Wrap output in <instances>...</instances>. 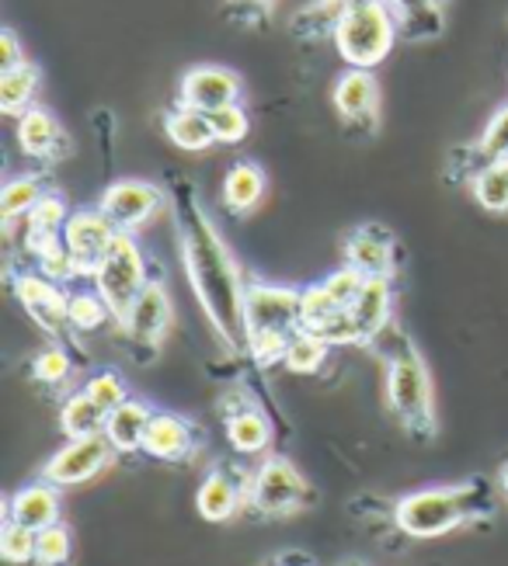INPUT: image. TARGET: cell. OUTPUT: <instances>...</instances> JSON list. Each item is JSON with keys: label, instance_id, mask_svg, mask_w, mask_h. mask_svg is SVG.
Instances as JSON below:
<instances>
[{"label": "cell", "instance_id": "52a82bcc", "mask_svg": "<svg viewBox=\"0 0 508 566\" xmlns=\"http://www.w3.org/2000/svg\"><path fill=\"white\" fill-rule=\"evenodd\" d=\"M245 327L248 340L265 334L293 337L300 327V289L293 285H272V282H251L245 300Z\"/></svg>", "mask_w": 508, "mask_h": 566}, {"label": "cell", "instance_id": "4316f807", "mask_svg": "<svg viewBox=\"0 0 508 566\" xmlns=\"http://www.w3.org/2000/svg\"><path fill=\"white\" fill-rule=\"evenodd\" d=\"M105 421H108V410H102L94 403L87 392H74L66 397L60 407V431L66 438H91V434H105Z\"/></svg>", "mask_w": 508, "mask_h": 566}, {"label": "cell", "instance_id": "30bf717a", "mask_svg": "<svg viewBox=\"0 0 508 566\" xmlns=\"http://www.w3.org/2000/svg\"><path fill=\"white\" fill-rule=\"evenodd\" d=\"M240 77L227 66H212V63H203V66H191L185 77H182V87H178V105L185 108H199V112H216L224 105H234L240 102Z\"/></svg>", "mask_w": 508, "mask_h": 566}, {"label": "cell", "instance_id": "8992f818", "mask_svg": "<svg viewBox=\"0 0 508 566\" xmlns=\"http://www.w3.org/2000/svg\"><path fill=\"white\" fill-rule=\"evenodd\" d=\"M310 486L300 476V470L282 455H269L258 470L251 473L248 486V504L258 514H269V518H282V514H293L307 504Z\"/></svg>", "mask_w": 508, "mask_h": 566}, {"label": "cell", "instance_id": "4dcf8cb0", "mask_svg": "<svg viewBox=\"0 0 508 566\" xmlns=\"http://www.w3.org/2000/svg\"><path fill=\"white\" fill-rule=\"evenodd\" d=\"M66 319H70V327H77V331H99L112 319V310L102 300L99 289H77V292H70Z\"/></svg>", "mask_w": 508, "mask_h": 566}, {"label": "cell", "instance_id": "5b68a950", "mask_svg": "<svg viewBox=\"0 0 508 566\" xmlns=\"http://www.w3.org/2000/svg\"><path fill=\"white\" fill-rule=\"evenodd\" d=\"M91 279H94V289L102 292V300L108 303L115 324H126L133 303L139 300V292L151 282L147 261H143V251L133 240V233H123V230L115 233V240L108 243L102 261L94 264Z\"/></svg>", "mask_w": 508, "mask_h": 566}, {"label": "cell", "instance_id": "7bdbcfd3", "mask_svg": "<svg viewBox=\"0 0 508 566\" xmlns=\"http://www.w3.org/2000/svg\"><path fill=\"white\" fill-rule=\"evenodd\" d=\"M391 4V11L397 18H415V14H425L432 8V0H386Z\"/></svg>", "mask_w": 508, "mask_h": 566}, {"label": "cell", "instance_id": "44dd1931", "mask_svg": "<svg viewBox=\"0 0 508 566\" xmlns=\"http://www.w3.org/2000/svg\"><path fill=\"white\" fill-rule=\"evenodd\" d=\"M164 133L172 139L178 150L185 154H203L216 143V133H212V122H209V112H199V108H185L178 105L172 115L164 118Z\"/></svg>", "mask_w": 508, "mask_h": 566}, {"label": "cell", "instance_id": "277c9868", "mask_svg": "<svg viewBox=\"0 0 508 566\" xmlns=\"http://www.w3.org/2000/svg\"><path fill=\"white\" fill-rule=\"evenodd\" d=\"M334 49L349 66L373 70L391 56L397 39V14L386 0H370V4L355 8L342 24L334 29Z\"/></svg>", "mask_w": 508, "mask_h": 566}, {"label": "cell", "instance_id": "7a4b0ae2", "mask_svg": "<svg viewBox=\"0 0 508 566\" xmlns=\"http://www.w3.org/2000/svg\"><path fill=\"white\" fill-rule=\"evenodd\" d=\"M480 511H488V494L480 483L425 486L394 504V522L411 538H439L477 518Z\"/></svg>", "mask_w": 508, "mask_h": 566}, {"label": "cell", "instance_id": "6da1fadb", "mask_svg": "<svg viewBox=\"0 0 508 566\" xmlns=\"http://www.w3.org/2000/svg\"><path fill=\"white\" fill-rule=\"evenodd\" d=\"M178 230H182V254H185L191 292H196L216 337L230 352H248V327H245L248 285L240 279V268L230 248L206 219L203 206L191 199H185L178 212Z\"/></svg>", "mask_w": 508, "mask_h": 566}, {"label": "cell", "instance_id": "e575fe53", "mask_svg": "<svg viewBox=\"0 0 508 566\" xmlns=\"http://www.w3.org/2000/svg\"><path fill=\"white\" fill-rule=\"evenodd\" d=\"M209 122H212V133H216V143H224V146H234L248 136L251 129V118H248V108L234 102V105H224V108H216L209 112Z\"/></svg>", "mask_w": 508, "mask_h": 566}, {"label": "cell", "instance_id": "1f68e13d", "mask_svg": "<svg viewBox=\"0 0 508 566\" xmlns=\"http://www.w3.org/2000/svg\"><path fill=\"white\" fill-rule=\"evenodd\" d=\"M42 195L45 191H42L39 178H29V175L11 178L4 185V195H0V216H4V227H11L14 219H21V216H29L39 206Z\"/></svg>", "mask_w": 508, "mask_h": 566}, {"label": "cell", "instance_id": "f6af8a7d", "mask_svg": "<svg viewBox=\"0 0 508 566\" xmlns=\"http://www.w3.org/2000/svg\"><path fill=\"white\" fill-rule=\"evenodd\" d=\"M245 4H251V8H265V4H272V0H245Z\"/></svg>", "mask_w": 508, "mask_h": 566}, {"label": "cell", "instance_id": "60d3db41", "mask_svg": "<svg viewBox=\"0 0 508 566\" xmlns=\"http://www.w3.org/2000/svg\"><path fill=\"white\" fill-rule=\"evenodd\" d=\"M70 373H74V365H70V355H66L63 348H45V352L32 361V376H35L39 382H50V386L63 382Z\"/></svg>", "mask_w": 508, "mask_h": 566}, {"label": "cell", "instance_id": "7402d4cb", "mask_svg": "<svg viewBox=\"0 0 508 566\" xmlns=\"http://www.w3.org/2000/svg\"><path fill=\"white\" fill-rule=\"evenodd\" d=\"M227 441L240 455H261L272 446V421L258 407H245L227 417Z\"/></svg>", "mask_w": 508, "mask_h": 566}, {"label": "cell", "instance_id": "7c38bea8", "mask_svg": "<svg viewBox=\"0 0 508 566\" xmlns=\"http://www.w3.org/2000/svg\"><path fill=\"white\" fill-rule=\"evenodd\" d=\"M14 292L21 306H25V313L35 319V324L45 331V334H60L63 324H70L66 319V303L70 295L63 292L60 282L45 279V275H21L14 282Z\"/></svg>", "mask_w": 508, "mask_h": 566}, {"label": "cell", "instance_id": "4fadbf2b", "mask_svg": "<svg viewBox=\"0 0 508 566\" xmlns=\"http://www.w3.org/2000/svg\"><path fill=\"white\" fill-rule=\"evenodd\" d=\"M123 327L136 344H151L154 348V344L164 340L167 327H172V295H167V285L160 279H151L147 289L139 292Z\"/></svg>", "mask_w": 508, "mask_h": 566}, {"label": "cell", "instance_id": "9c48e42d", "mask_svg": "<svg viewBox=\"0 0 508 566\" xmlns=\"http://www.w3.org/2000/svg\"><path fill=\"white\" fill-rule=\"evenodd\" d=\"M164 191L151 181H136V178H126V181H115L105 188L102 195V212L115 223V230L123 233H133L139 227H147L151 219L164 209Z\"/></svg>", "mask_w": 508, "mask_h": 566}, {"label": "cell", "instance_id": "d6986e66", "mask_svg": "<svg viewBox=\"0 0 508 566\" xmlns=\"http://www.w3.org/2000/svg\"><path fill=\"white\" fill-rule=\"evenodd\" d=\"M391 306H394V292H391V279H366L359 300L349 306L355 327L362 334V344L376 340L386 327H391Z\"/></svg>", "mask_w": 508, "mask_h": 566}, {"label": "cell", "instance_id": "ab89813d", "mask_svg": "<svg viewBox=\"0 0 508 566\" xmlns=\"http://www.w3.org/2000/svg\"><path fill=\"white\" fill-rule=\"evenodd\" d=\"M362 285H366V275L355 272L352 264H342V268H338V272H331V275L324 279V289L334 295L338 306H345V310L359 300Z\"/></svg>", "mask_w": 508, "mask_h": 566}, {"label": "cell", "instance_id": "8fae6325", "mask_svg": "<svg viewBox=\"0 0 508 566\" xmlns=\"http://www.w3.org/2000/svg\"><path fill=\"white\" fill-rule=\"evenodd\" d=\"M115 223L102 212V209H81L70 212L66 227H63V243L66 251L74 254L81 275H94V264L102 261V254L108 251V243L115 240Z\"/></svg>", "mask_w": 508, "mask_h": 566}, {"label": "cell", "instance_id": "d4e9b609", "mask_svg": "<svg viewBox=\"0 0 508 566\" xmlns=\"http://www.w3.org/2000/svg\"><path fill=\"white\" fill-rule=\"evenodd\" d=\"M39 84H42V70L29 60L0 73V108H4V115H25L35 102Z\"/></svg>", "mask_w": 508, "mask_h": 566}, {"label": "cell", "instance_id": "ba28073f", "mask_svg": "<svg viewBox=\"0 0 508 566\" xmlns=\"http://www.w3.org/2000/svg\"><path fill=\"white\" fill-rule=\"evenodd\" d=\"M118 452L112 449V441L105 434H91V438H70L50 462L42 465V480H50L53 486H81L94 480L102 470H108L112 459Z\"/></svg>", "mask_w": 508, "mask_h": 566}, {"label": "cell", "instance_id": "9a60e30c", "mask_svg": "<svg viewBox=\"0 0 508 566\" xmlns=\"http://www.w3.org/2000/svg\"><path fill=\"white\" fill-rule=\"evenodd\" d=\"M345 264L366 279H391L394 275V237L380 227H362L345 240Z\"/></svg>", "mask_w": 508, "mask_h": 566}, {"label": "cell", "instance_id": "3957f363", "mask_svg": "<svg viewBox=\"0 0 508 566\" xmlns=\"http://www.w3.org/2000/svg\"><path fill=\"white\" fill-rule=\"evenodd\" d=\"M386 403L394 417L411 434H432L435 431V397H432V376L425 358L404 344V348L386 365Z\"/></svg>", "mask_w": 508, "mask_h": 566}, {"label": "cell", "instance_id": "ffe728a7", "mask_svg": "<svg viewBox=\"0 0 508 566\" xmlns=\"http://www.w3.org/2000/svg\"><path fill=\"white\" fill-rule=\"evenodd\" d=\"M151 403H143V400H126V403H118L112 413H108V421H105V438L112 441V449L118 455H129V452H143V438H147V428H151Z\"/></svg>", "mask_w": 508, "mask_h": 566}, {"label": "cell", "instance_id": "484cf974", "mask_svg": "<svg viewBox=\"0 0 508 566\" xmlns=\"http://www.w3.org/2000/svg\"><path fill=\"white\" fill-rule=\"evenodd\" d=\"M25 219H29V243H32V251L39 254V251L50 248V243L63 240V227H66L70 212H66V202L60 199V195L45 191L39 199V206Z\"/></svg>", "mask_w": 508, "mask_h": 566}, {"label": "cell", "instance_id": "5bb4252c", "mask_svg": "<svg viewBox=\"0 0 508 566\" xmlns=\"http://www.w3.org/2000/svg\"><path fill=\"white\" fill-rule=\"evenodd\" d=\"M248 486H251V473L234 476L230 470H212L196 494V511L212 525L230 522L240 511V504L248 501Z\"/></svg>", "mask_w": 508, "mask_h": 566}, {"label": "cell", "instance_id": "f35d334b", "mask_svg": "<svg viewBox=\"0 0 508 566\" xmlns=\"http://www.w3.org/2000/svg\"><path fill=\"white\" fill-rule=\"evenodd\" d=\"M477 154L484 160L508 157V105H501V112H495L488 126H484V133L477 139Z\"/></svg>", "mask_w": 508, "mask_h": 566}, {"label": "cell", "instance_id": "f1b7e54d", "mask_svg": "<svg viewBox=\"0 0 508 566\" xmlns=\"http://www.w3.org/2000/svg\"><path fill=\"white\" fill-rule=\"evenodd\" d=\"M328 348H331V344L321 334L297 331L293 337H289V344H286L282 365L289 368V373H297V376H313L328 361Z\"/></svg>", "mask_w": 508, "mask_h": 566}, {"label": "cell", "instance_id": "83f0119b", "mask_svg": "<svg viewBox=\"0 0 508 566\" xmlns=\"http://www.w3.org/2000/svg\"><path fill=\"white\" fill-rule=\"evenodd\" d=\"M470 191L480 209L498 212V216L508 212V157L484 164L470 181Z\"/></svg>", "mask_w": 508, "mask_h": 566}, {"label": "cell", "instance_id": "d6a6232c", "mask_svg": "<svg viewBox=\"0 0 508 566\" xmlns=\"http://www.w3.org/2000/svg\"><path fill=\"white\" fill-rule=\"evenodd\" d=\"M342 310H345V306H338V300L324 289V282L300 289V327H303V331H313V334H318V331L328 324V319H334Z\"/></svg>", "mask_w": 508, "mask_h": 566}, {"label": "cell", "instance_id": "ee69618b", "mask_svg": "<svg viewBox=\"0 0 508 566\" xmlns=\"http://www.w3.org/2000/svg\"><path fill=\"white\" fill-rule=\"evenodd\" d=\"M498 483H501V494H505V501H508V459L501 462V473H498Z\"/></svg>", "mask_w": 508, "mask_h": 566}, {"label": "cell", "instance_id": "cb8c5ba5", "mask_svg": "<svg viewBox=\"0 0 508 566\" xmlns=\"http://www.w3.org/2000/svg\"><path fill=\"white\" fill-rule=\"evenodd\" d=\"M265 195V170L251 160H240L224 178V206L237 216L251 212Z\"/></svg>", "mask_w": 508, "mask_h": 566}, {"label": "cell", "instance_id": "2e32d148", "mask_svg": "<svg viewBox=\"0 0 508 566\" xmlns=\"http://www.w3.org/2000/svg\"><path fill=\"white\" fill-rule=\"evenodd\" d=\"M196 449V431L182 413L154 410L147 438H143V452L160 459V462H182Z\"/></svg>", "mask_w": 508, "mask_h": 566}, {"label": "cell", "instance_id": "f546056e", "mask_svg": "<svg viewBox=\"0 0 508 566\" xmlns=\"http://www.w3.org/2000/svg\"><path fill=\"white\" fill-rule=\"evenodd\" d=\"M370 4V0H318V4H310L293 29L297 32H307V35H334V29L342 24L355 8Z\"/></svg>", "mask_w": 508, "mask_h": 566}, {"label": "cell", "instance_id": "b9f144b4", "mask_svg": "<svg viewBox=\"0 0 508 566\" xmlns=\"http://www.w3.org/2000/svg\"><path fill=\"white\" fill-rule=\"evenodd\" d=\"M21 63H25V56H21V42H18V35L11 29H4V32H0V73L14 70Z\"/></svg>", "mask_w": 508, "mask_h": 566}, {"label": "cell", "instance_id": "836d02e7", "mask_svg": "<svg viewBox=\"0 0 508 566\" xmlns=\"http://www.w3.org/2000/svg\"><path fill=\"white\" fill-rule=\"evenodd\" d=\"M70 553H74V535L63 522L42 528L35 535V563L39 566H66Z\"/></svg>", "mask_w": 508, "mask_h": 566}, {"label": "cell", "instance_id": "d590c367", "mask_svg": "<svg viewBox=\"0 0 508 566\" xmlns=\"http://www.w3.org/2000/svg\"><path fill=\"white\" fill-rule=\"evenodd\" d=\"M35 535L29 525H21L14 518L4 522V532H0V556L8 563H35Z\"/></svg>", "mask_w": 508, "mask_h": 566}, {"label": "cell", "instance_id": "ac0fdd59", "mask_svg": "<svg viewBox=\"0 0 508 566\" xmlns=\"http://www.w3.org/2000/svg\"><path fill=\"white\" fill-rule=\"evenodd\" d=\"M376 105H380V84L373 77V70H359V66H349L342 77L334 84V108L342 118L349 122H362L376 115Z\"/></svg>", "mask_w": 508, "mask_h": 566}, {"label": "cell", "instance_id": "603a6c76", "mask_svg": "<svg viewBox=\"0 0 508 566\" xmlns=\"http://www.w3.org/2000/svg\"><path fill=\"white\" fill-rule=\"evenodd\" d=\"M60 139H63L60 122L45 108H29L25 115H18V143L29 157H39V160L56 157Z\"/></svg>", "mask_w": 508, "mask_h": 566}, {"label": "cell", "instance_id": "74e56055", "mask_svg": "<svg viewBox=\"0 0 508 566\" xmlns=\"http://www.w3.org/2000/svg\"><path fill=\"white\" fill-rule=\"evenodd\" d=\"M39 258V272L45 275V279H53V282H66V279H74V275H81V268H77V261H74V254L66 251V243L63 240H56V243H50L45 251H39L35 254Z\"/></svg>", "mask_w": 508, "mask_h": 566}, {"label": "cell", "instance_id": "e0dca14e", "mask_svg": "<svg viewBox=\"0 0 508 566\" xmlns=\"http://www.w3.org/2000/svg\"><path fill=\"white\" fill-rule=\"evenodd\" d=\"M60 511H63V501H60V486H53L50 480H39V483H29L21 486L18 494L8 501V518L29 525L32 532H42L60 522Z\"/></svg>", "mask_w": 508, "mask_h": 566}, {"label": "cell", "instance_id": "8d00e7d4", "mask_svg": "<svg viewBox=\"0 0 508 566\" xmlns=\"http://www.w3.org/2000/svg\"><path fill=\"white\" fill-rule=\"evenodd\" d=\"M84 392L87 397L99 403L102 410H115L118 403H126L129 400V392H126V382H123V376H115V373H99V376H91L87 382H84Z\"/></svg>", "mask_w": 508, "mask_h": 566}]
</instances>
